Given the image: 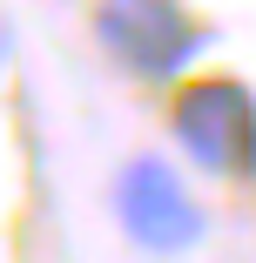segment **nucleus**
<instances>
[{"label": "nucleus", "instance_id": "nucleus-1", "mask_svg": "<svg viewBox=\"0 0 256 263\" xmlns=\"http://www.w3.org/2000/svg\"><path fill=\"white\" fill-rule=\"evenodd\" d=\"M94 41L122 74L182 88L189 61L209 47V27L189 14V0H94Z\"/></svg>", "mask_w": 256, "mask_h": 263}, {"label": "nucleus", "instance_id": "nucleus-2", "mask_svg": "<svg viewBox=\"0 0 256 263\" xmlns=\"http://www.w3.org/2000/svg\"><path fill=\"white\" fill-rule=\"evenodd\" d=\"M169 135L202 176H256V95L236 74H189L169 101Z\"/></svg>", "mask_w": 256, "mask_h": 263}, {"label": "nucleus", "instance_id": "nucleus-3", "mask_svg": "<svg viewBox=\"0 0 256 263\" xmlns=\"http://www.w3.org/2000/svg\"><path fill=\"white\" fill-rule=\"evenodd\" d=\"M115 223L148 256H182L209 230V216H202V202L189 196L182 169L162 162V155H128L122 162V176H115Z\"/></svg>", "mask_w": 256, "mask_h": 263}, {"label": "nucleus", "instance_id": "nucleus-4", "mask_svg": "<svg viewBox=\"0 0 256 263\" xmlns=\"http://www.w3.org/2000/svg\"><path fill=\"white\" fill-rule=\"evenodd\" d=\"M0 68H7V34H0Z\"/></svg>", "mask_w": 256, "mask_h": 263}]
</instances>
